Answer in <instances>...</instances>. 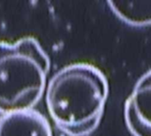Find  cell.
I'll return each mask as SVG.
<instances>
[{
	"instance_id": "1",
	"label": "cell",
	"mask_w": 151,
	"mask_h": 136,
	"mask_svg": "<svg viewBox=\"0 0 151 136\" xmlns=\"http://www.w3.org/2000/svg\"><path fill=\"white\" fill-rule=\"evenodd\" d=\"M109 82L101 69L88 62L60 68L50 78L46 104L55 124L70 136L92 133L103 117Z\"/></svg>"
},
{
	"instance_id": "2",
	"label": "cell",
	"mask_w": 151,
	"mask_h": 136,
	"mask_svg": "<svg viewBox=\"0 0 151 136\" xmlns=\"http://www.w3.org/2000/svg\"><path fill=\"white\" fill-rule=\"evenodd\" d=\"M50 68L39 41L24 36L0 41V112L30 110L41 99Z\"/></svg>"
},
{
	"instance_id": "3",
	"label": "cell",
	"mask_w": 151,
	"mask_h": 136,
	"mask_svg": "<svg viewBox=\"0 0 151 136\" xmlns=\"http://www.w3.org/2000/svg\"><path fill=\"white\" fill-rule=\"evenodd\" d=\"M126 124L134 136H151V70L136 81L125 104Z\"/></svg>"
},
{
	"instance_id": "4",
	"label": "cell",
	"mask_w": 151,
	"mask_h": 136,
	"mask_svg": "<svg viewBox=\"0 0 151 136\" xmlns=\"http://www.w3.org/2000/svg\"><path fill=\"white\" fill-rule=\"evenodd\" d=\"M0 136H53L48 119L30 109L0 116Z\"/></svg>"
},
{
	"instance_id": "5",
	"label": "cell",
	"mask_w": 151,
	"mask_h": 136,
	"mask_svg": "<svg viewBox=\"0 0 151 136\" xmlns=\"http://www.w3.org/2000/svg\"><path fill=\"white\" fill-rule=\"evenodd\" d=\"M113 12L126 23L142 27L151 25L150 1H108Z\"/></svg>"
}]
</instances>
